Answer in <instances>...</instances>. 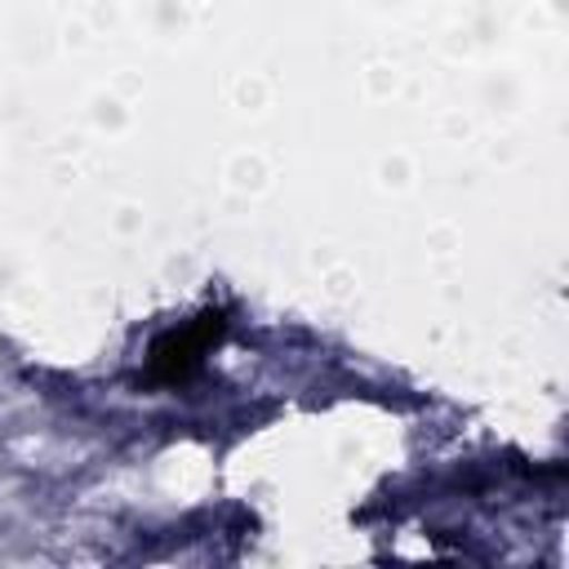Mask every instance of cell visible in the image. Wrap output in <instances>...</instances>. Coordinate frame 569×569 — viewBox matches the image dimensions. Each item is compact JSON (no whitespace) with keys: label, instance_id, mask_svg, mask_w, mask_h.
I'll list each match as a JSON object with an SVG mask.
<instances>
[{"label":"cell","instance_id":"obj_1","mask_svg":"<svg viewBox=\"0 0 569 569\" xmlns=\"http://www.w3.org/2000/svg\"><path fill=\"white\" fill-rule=\"evenodd\" d=\"M218 333H222V316H218V311L196 316L191 325L164 333V338L151 347V378H160V382H178V378H187V373L200 365L204 347L218 342Z\"/></svg>","mask_w":569,"mask_h":569}]
</instances>
